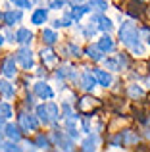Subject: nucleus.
I'll list each match as a JSON object with an SVG mask.
<instances>
[{
    "mask_svg": "<svg viewBox=\"0 0 150 152\" xmlns=\"http://www.w3.org/2000/svg\"><path fill=\"white\" fill-rule=\"evenodd\" d=\"M77 85L81 87L85 93H92V91L96 89V85H98L92 69H83L81 75H79V79H77Z\"/></svg>",
    "mask_w": 150,
    "mask_h": 152,
    "instance_id": "39448f33",
    "label": "nucleus"
},
{
    "mask_svg": "<svg viewBox=\"0 0 150 152\" xmlns=\"http://www.w3.org/2000/svg\"><path fill=\"white\" fill-rule=\"evenodd\" d=\"M85 54H87V58H90L92 62H102V60H104V52L98 48V46H89V48L85 50Z\"/></svg>",
    "mask_w": 150,
    "mask_h": 152,
    "instance_id": "393cba45",
    "label": "nucleus"
},
{
    "mask_svg": "<svg viewBox=\"0 0 150 152\" xmlns=\"http://www.w3.org/2000/svg\"><path fill=\"white\" fill-rule=\"evenodd\" d=\"M14 4V8H19V10H29L33 8V0H10Z\"/></svg>",
    "mask_w": 150,
    "mask_h": 152,
    "instance_id": "7c9ffc66",
    "label": "nucleus"
},
{
    "mask_svg": "<svg viewBox=\"0 0 150 152\" xmlns=\"http://www.w3.org/2000/svg\"><path fill=\"white\" fill-rule=\"evenodd\" d=\"M46 108H48V115H50V119H52V125H56V123L60 121V118H62L58 104L56 102H46Z\"/></svg>",
    "mask_w": 150,
    "mask_h": 152,
    "instance_id": "5701e85b",
    "label": "nucleus"
},
{
    "mask_svg": "<svg viewBox=\"0 0 150 152\" xmlns=\"http://www.w3.org/2000/svg\"><path fill=\"white\" fill-rule=\"evenodd\" d=\"M33 93H35V96H39L41 100H52L54 98V89L46 81H37L33 85Z\"/></svg>",
    "mask_w": 150,
    "mask_h": 152,
    "instance_id": "423d86ee",
    "label": "nucleus"
},
{
    "mask_svg": "<svg viewBox=\"0 0 150 152\" xmlns=\"http://www.w3.org/2000/svg\"><path fill=\"white\" fill-rule=\"evenodd\" d=\"M90 12H96V14H104L108 10V2L106 0H87Z\"/></svg>",
    "mask_w": 150,
    "mask_h": 152,
    "instance_id": "aec40b11",
    "label": "nucleus"
},
{
    "mask_svg": "<svg viewBox=\"0 0 150 152\" xmlns=\"http://www.w3.org/2000/svg\"><path fill=\"white\" fill-rule=\"evenodd\" d=\"M54 2H56L58 10H62V8H66V6H68V0H54Z\"/></svg>",
    "mask_w": 150,
    "mask_h": 152,
    "instance_id": "4c0bfd02",
    "label": "nucleus"
},
{
    "mask_svg": "<svg viewBox=\"0 0 150 152\" xmlns=\"http://www.w3.org/2000/svg\"><path fill=\"white\" fill-rule=\"evenodd\" d=\"M14 58H15V62H17L23 69H31V67L35 66V56H33V50H31L29 46L17 48V52L14 54Z\"/></svg>",
    "mask_w": 150,
    "mask_h": 152,
    "instance_id": "20e7f679",
    "label": "nucleus"
},
{
    "mask_svg": "<svg viewBox=\"0 0 150 152\" xmlns=\"http://www.w3.org/2000/svg\"><path fill=\"white\" fill-rule=\"evenodd\" d=\"M0 118H4L6 121L14 118V106H12V104L8 102L6 98H4V100L0 102Z\"/></svg>",
    "mask_w": 150,
    "mask_h": 152,
    "instance_id": "412c9836",
    "label": "nucleus"
},
{
    "mask_svg": "<svg viewBox=\"0 0 150 152\" xmlns=\"http://www.w3.org/2000/svg\"><path fill=\"white\" fill-rule=\"evenodd\" d=\"M98 31H102V33L114 31V21L110 18H106L104 14H100V18H98Z\"/></svg>",
    "mask_w": 150,
    "mask_h": 152,
    "instance_id": "4be33fe9",
    "label": "nucleus"
},
{
    "mask_svg": "<svg viewBox=\"0 0 150 152\" xmlns=\"http://www.w3.org/2000/svg\"><path fill=\"white\" fill-rule=\"evenodd\" d=\"M129 96H131V98H143V96H144L143 87H141V85H137V83L129 85Z\"/></svg>",
    "mask_w": 150,
    "mask_h": 152,
    "instance_id": "cd10ccee",
    "label": "nucleus"
},
{
    "mask_svg": "<svg viewBox=\"0 0 150 152\" xmlns=\"http://www.w3.org/2000/svg\"><path fill=\"white\" fill-rule=\"evenodd\" d=\"M52 27H54V29H62V27H64V21H62L60 18L54 19V21H52Z\"/></svg>",
    "mask_w": 150,
    "mask_h": 152,
    "instance_id": "e433bc0d",
    "label": "nucleus"
},
{
    "mask_svg": "<svg viewBox=\"0 0 150 152\" xmlns=\"http://www.w3.org/2000/svg\"><path fill=\"white\" fill-rule=\"evenodd\" d=\"M96 46L104 52V54H110V52L116 50V42H114L112 37H110V33H102L100 39L96 41Z\"/></svg>",
    "mask_w": 150,
    "mask_h": 152,
    "instance_id": "f8f14e48",
    "label": "nucleus"
},
{
    "mask_svg": "<svg viewBox=\"0 0 150 152\" xmlns=\"http://www.w3.org/2000/svg\"><path fill=\"white\" fill-rule=\"evenodd\" d=\"M4 45H6V37H4V35L2 33H0V48H2V46Z\"/></svg>",
    "mask_w": 150,
    "mask_h": 152,
    "instance_id": "a19ab883",
    "label": "nucleus"
},
{
    "mask_svg": "<svg viewBox=\"0 0 150 152\" xmlns=\"http://www.w3.org/2000/svg\"><path fill=\"white\" fill-rule=\"evenodd\" d=\"M143 31H144V35H146V37H144V39H146V45L150 46V29H146V27H144Z\"/></svg>",
    "mask_w": 150,
    "mask_h": 152,
    "instance_id": "ea45409f",
    "label": "nucleus"
},
{
    "mask_svg": "<svg viewBox=\"0 0 150 152\" xmlns=\"http://www.w3.org/2000/svg\"><path fill=\"white\" fill-rule=\"evenodd\" d=\"M50 139H52V145L58 146L60 150H75V141L66 133V131L54 129L52 135H50Z\"/></svg>",
    "mask_w": 150,
    "mask_h": 152,
    "instance_id": "f03ea898",
    "label": "nucleus"
},
{
    "mask_svg": "<svg viewBox=\"0 0 150 152\" xmlns=\"http://www.w3.org/2000/svg\"><path fill=\"white\" fill-rule=\"evenodd\" d=\"M148 121H150V119H148Z\"/></svg>",
    "mask_w": 150,
    "mask_h": 152,
    "instance_id": "37998d69",
    "label": "nucleus"
},
{
    "mask_svg": "<svg viewBox=\"0 0 150 152\" xmlns=\"http://www.w3.org/2000/svg\"><path fill=\"white\" fill-rule=\"evenodd\" d=\"M92 73H94V77H96V83L100 87H104V89H108L114 83V75L110 73V69L106 71V69H100V67H92Z\"/></svg>",
    "mask_w": 150,
    "mask_h": 152,
    "instance_id": "1a4fd4ad",
    "label": "nucleus"
},
{
    "mask_svg": "<svg viewBox=\"0 0 150 152\" xmlns=\"http://www.w3.org/2000/svg\"><path fill=\"white\" fill-rule=\"evenodd\" d=\"M35 146H37L39 150H50L52 148V139L46 137L44 133H37V137H35Z\"/></svg>",
    "mask_w": 150,
    "mask_h": 152,
    "instance_id": "6ab92c4d",
    "label": "nucleus"
},
{
    "mask_svg": "<svg viewBox=\"0 0 150 152\" xmlns=\"http://www.w3.org/2000/svg\"><path fill=\"white\" fill-rule=\"evenodd\" d=\"M25 106L29 108V110L35 108V96H33V94H27V96H25Z\"/></svg>",
    "mask_w": 150,
    "mask_h": 152,
    "instance_id": "c9c22d12",
    "label": "nucleus"
},
{
    "mask_svg": "<svg viewBox=\"0 0 150 152\" xmlns=\"http://www.w3.org/2000/svg\"><path fill=\"white\" fill-rule=\"evenodd\" d=\"M139 2H141V0H139Z\"/></svg>",
    "mask_w": 150,
    "mask_h": 152,
    "instance_id": "c03bdc74",
    "label": "nucleus"
},
{
    "mask_svg": "<svg viewBox=\"0 0 150 152\" xmlns=\"http://www.w3.org/2000/svg\"><path fill=\"white\" fill-rule=\"evenodd\" d=\"M146 85H148V89H150V75L146 77Z\"/></svg>",
    "mask_w": 150,
    "mask_h": 152,
    "instance_id": "79ce46f5",
    "label": "nucleus"
},
{
    "mask_svg": "<svg viewBox=\"0 0 150 152\" xmlns=\"http://www.w3.org/2000/svg\"><path fill=\"white\" fill-rule=\"evenodd\" d=\"M17 125L21 127L23 133H29V131H37L39 125H41V121H39L37 115L29 114V112H21V114L17 115Z\"/></svg>",
    "mask_w": 150,
    "mask_h": 152,
    "instance_id": "7ed1b4c3",
    "label": "nucleus"
},
{
    "mask_svg": "<svg viewBox=\"0 0 150 152\" xmlns=\"http://www.w3.org/2000/svg\"><path fill=\"white\" fill-rule=\"evenodd\" d=\"M0 71H2V75L8 77V79H12V77L17 75V62H15L14 54L6 56V58L2 60V69H0Z\"/></svg>",
    "mask_w": 150,
    "mask_h": 152,
    "instance_id": "0eeeda50",
    "label": "nucleus"
},
{
    "mask_svg": "<svg viewBox=\"0 0 150 152\" xmlns=\"http://www.w3.org/2000/svg\"><path fill=\"white\" fill-rule=\"evenodd\" d=\"M4 129H6V119L0 118V137H4Z\"/></svg>",
    "mask_w": 150,
    "mask_h": 152,
    "instance_id": "58836bf2",
    "label": "nucleus"
},
{
    "mask_svg": "<svg viewBox=\"0 0 150 152\" xmlns=\"http://www.w3.org/2000/svg\"><path fill=\"white\" fill-rule=\"evenodd\" d=\"M102 64H104L106 69H110V71H121L119 62H117V56H116V58H104V60H102Z\"/></svg>",
    "mask_w": 150,
    "mask_h": 152,
    "instance_id": "bb28decb",
    "label": "nucleus"
},
{
    "mask_svg": "<svg viewBox=\"0 0 150 152\" xmlns=\"http://www.w3.org/2000/svg\"><path fill=\"white\" fill-rule=\"evenodd\" d=\"M21 127L17 125V123H6V129H4V137L10 139V141H15L19 142L21 141Z\"/></svg>",
    "mask_w": 150,
    "mask_h": 152,
    "instance_id": "2eb2a0df",
    "label": "nucleus"
},
{
    "mask_svg": "<svg viewBox=\"0 0 150 152\" xmlns=\"http://www.w3.org/2000/svg\"><path fill=\"white\" fill-rule=\"evenodd\" d=\"M98 145H100V137H98V133H94V131H90V133H87V137L81 141V150H96Z\"/></svg>",
    "mask_w": 150,
    "mask_h": 152,
    "instance_id": "9d476101",
    "label": "nucleus"
},
{
    "mask_svg": "<svg viewBox=\"0 0 150 152\" xmlns=\"http://www.w3.org/2000/svg\"><path fill=\"white\" fill-rule=\"evenodd\" d=\"M41 39H42V45L44 46H54L58 42V33L54 27H44L41 33Z\"/></svg>",
    "mask_w": 150,
    "mask_h": 152,
    "instance_id": "dca6fc26",
    "label": "nucleus"
},
{
    "mask_svg": "<svg viewBox=\"0 0 150 152\" xmlns=\"http://www.w3.org/2000/svg\"><path fill=\"white\" fill-rule=\"evenodd\" d=\"M31 41H33V31H29L27 27H19L15 31V42L21 46H29Z\"/></svg>",
    "mask_w": 150,
    "mask_h": 152,
    "instance_id": "4468645a",
    "label": "nucleus"
},
{
    "mask_svg": "<svg viewBox=\"0 0 150 152\" xmlns=\"http://www.w3.org/2000/svg\"><path fill=\"white\" fill-rule=\"evenodd\" d=\"M35 115L39 118V121H41L42 125H52V119H50V115H48L46 104H37V106H35Z\"/></svg>",
    "mask_w": 150,
    "mask_h": 152,
    "instance_id": "f3484780",
    "label": "nucleus"
},
{
    "mask_svg": "<svg viewBox=\"0 0 150 152\" xmlns=\"http://www.w3.org/2000/svg\"><path fill=\"white\" fill-rule=\"evenodd\" d=\"M85 14H90V8H89V4H83V2H75L71 6V10H69V15H71V19L75 23L81 21V18Z\"/></svg>",
    "mask_w": 150,
    "mask_h": 152,
    "instance_id": "9b49d317",
    "label": "nucleus"
},
{
    "mask_svg": "<svg viewBox=\"0 0 150 152\" xmlns=\"http://www.w3.org/2000/svg\"><path fill=\"white\" fill-rule=\"evenodd\" d=\"M4 37H6V42H10V45H12V42H15V33H12L10 27L4 31Z\"/></svg>",
    "mask_w": 150,
    "mask_h": 152,
    "instance_id": "f704fd0d",
    "label": "nucleus"
},
{
    "mask_svg": "<svg viewBox=\"0 0 150 152\" xmlns=\"http://www.w3.org/2000/svg\"><path fill=\"white\" fill-rule=\"evenodd\" d=\"M81 131H83V133H90V131H92L90 118H83V121H81Z\"/></svg>",
    "mask_w": 150,
    "mask_h": 152,
    "instance_id": "473e14b6",
    "label": "nucleus"
},
{
    "mask_svg": "<svg viewBox=\"0 0 150 152\" xmlns=\"http://www.w3.org/2000/svg\"><path fill=\"white\" fill-rule=\"evenodd\" d=\"M117 37H119V42L123 46H127L129 50L133 46H137L139 42H143V35H141V29L135 25L133 21H123L117 29Z\"/></svg>",
    "mask_w": 150,
    "mask_h": 152,
    "instance_id": "f257e3e1",
    "label": "nucleus"
},
{
    "mask_svg": "<svg viewBox=\"0 0 150 152\" xmlns=\"http://www.w3.org/2000/svg\"><path fill=\"white\" fill-rule=\"evenodd\" d=\"M48 21V10L46 8H35L33 12H31V23L37 27L44 25V23Z\"/></svg>",
    "mask_w": 150,
    "mask_h": 152,
    "instance_id": "ddd939ff",
    "label": "nucleus"
},
{
    "mask_svg": "<svg viewBox=\"0 0 150 152\" xmlns=\"http://www.w3.org/2000/svg\"><path fill=\"white\" fill-rule=\"evenodd\" d=\"M41 58H42V64H44V66H52V64L58 62V56L50 50V46H46V50L44 48L41 50Z\"/></svg>",
    "mask_w": 150,
    "mask_h": 152,
    "instance_id": "b1692460",
    "label": "nucleus"
},
{
    "mask_svg": "<svg viewBox=\"0 0 150 152\" xmlns=\"http://www.w3.org/2000/svg\"><path fill=\"white\" fill-rule=\"evenodd\" d=\"M23 19V12L19 8H14V10H6L2 14V21L6 27H14L15 23H19Z\"/></svg>",
    "mask_w": 150,
    "mask_h": 152,
    "instance_id": "6e6552de",
    "label": "nucleus"
},
{
    "mask_svg": "<svg viewBox=\"0 0 150 152\" xmlns=\"http://www.w3.org/2000/svg\"><path fill=\"white\" fill-rule=\"evenodd\" d=\"M121 141H123V145H137L139 142V135L135 133V131H131V129H125L123 133H121Z\"/></svg>",
    "mask_w": 150,
    "mask_h": 152,
    "instance_id": "a878e982",
    "label": "nucleus"
},
{
    "mask_svg": "<svg viewBox=\"0 0 150 152\" xmlns=\"http://www.w3.org/2000/svg\"><path fill=\"white\" fill-rule=\"evenodd\" d=\"M117 62H119L121 69H127V67H129V58L125 54H117Z\"/></svg>",
    "mask_w": 150,
    "mask_h": 152,
    "instance_id": "72a5a7b5",
    "label": "nucleus"
},
{
    "mask_svg": "<svg viewBox=\"0 0 150 152\" xmlns=\"http://www.w3.org/2000/svg\"><path fill=\"white\" fill-rule=\"evenodd\" d=\"M64 52H66V56H81V48H79L75 42H68V45L64 46Z\"/></svg>",
    "mask_w": 150,
    "mask_h": 152,
    "instance_id": "c85d7f7f",
    "label": "nucleus"
},
{
    "mask_svg": "<svg viewBox=\"0 0 150 152\" xmlns=\"http://www.w3.org/2000/svg\"><path fill=\"white\" fill-rule=\"evenodd\" d=\"M0 150H6V152H12V150H21V146H19V142H15V141H10L8 139L6 142H0Z\"/></svg>",
    "mask_w": 150,
    "mask_h": 152,
    "instance_id": "c756f323",
    "label": "nucleus"
},
{
    "mask_svg": "<svg viewBox=\"0 0 150 152\" xmlns=\"http://www.w3.org/2000/svg\"><path fill=\"white\" fill-rule=\"evenodd\" d=\"M0 94H2L6 100H10V98L15 96V87H14V83L8 81V77L0 81Z\"/></svg>",
    "mask_w": 150,
    "mask_h": 152,
    "instance_id": "a211bd4d",
    "label": "nucleus"
},
{
    "mask_svg": "<svg viewBox=\"0 0 150 152\" xmlns=\"http://www.w3.org/2000/svg\"><path fill=\"white\" fill-rule=\"evenodd\" d=\"M131 52L135 56H144V54H146V46H144L143 42H139L137 46H133V48H131Z\"/></svg>",
    "mask_w": 150,
    "mask_h": 152,
    "instance_id": "2f4dec72",
    "label": "nucleus"
}]
</instances>
